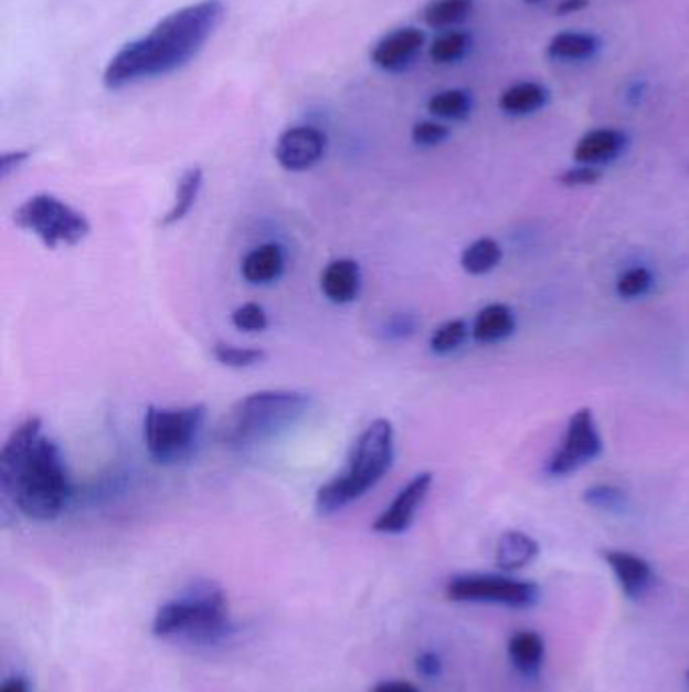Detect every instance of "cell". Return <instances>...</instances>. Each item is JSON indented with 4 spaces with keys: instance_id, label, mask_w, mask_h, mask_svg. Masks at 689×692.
<instances>
[{
    "instance_id": "obj_1",
    "label": "cell",
    "mask_w": 689,
    "mask_h": 692,
    "mask_svg": "<svg viewBox=\"0 0 689 692\" xmlns=\"http://www.w3.org/2000/svg\"><path fill=\"white\" fill-rule=\"evenodd\" d=\"M223 17L221 0H201L170 12L107 61L104 84L107 90H124L179 72L201 53Z\"/></svg>"
},
{
    "instance_id": "obj_2",
    "label": "cell",
    "mask_w": 689,
    "mask_h": 692,
    "mask_svg": "<svg viewBox=\"0 0 689 692\" xmlns=\"http://www.w3.org/2000/svg\"><path fill=\"white\" fill-rule=\"evenodd\" d=\"M0 489L21 513L51 523L72 499V480L55 440L43 433L41 418L24 419L0 450Z\"/></svg>"
},
{
    "instance_id": "obj_3",
    "label": "cell",
    "mask_w": 689,
    "mask_h": 692,
    "mask_svg": "<svg viewBox=\"0 0 689 692\" xmlns=\"http://www.w3.org/2000/svg\"><path fill=\"white\" fill-rule=\"evenodd\" d=\"M394 462V428L389 419H374L358 436L346 468L316 492V513L320 516L344 511L348 504L374 489Z\"/></svg>"
},
{
    "instance_id": "obj_4",
    "label": "cell",
    "mask_w": 689,
    "mask_h": 692,
    "mask_svg": "<svg viewBox=\"0 0 689 692\" xmlns=\"http://www.w3.org/2000/svg\"><path fill=\"white\" fill-rule=\"evenodd\" d=\"M309 403V395L287 389L245 395L221 419L216 438L235 450L267 442L304 418Z\"/></svg>"
},
{
    "instance_id": "obj_5",
    "label": "cell",
    "mask_w": 689,
    "mask_h": 692,
    "mask_svg": "<svg viewBox=\"0 0 689 692\" xmlns=\"http://www.w3.org/2000/svg\"><path fill=\"white\" fill-rule=\"evenodd\" d=\"M231 630L223 589L197 581L182 596L160 606L152 620L156 638H184L192 644H214Z\"/></svg>"
},
{
    "instance_id": "obj_6",
    "label": "cell",
    "mask_w": 689,
    "mask_h": 692,
    "mask_svg": "<svg viewBox=\"0 0 689 692\" xmlns=\"http://www.w3.org/2000/svg\"><path fill=\"white\" fill-rule=\"evenodd\" d=\"M206 421L202 403L187 407H155L144 416V443L160 464H174L191 454Z\"/></svg>"
},
{
    "instance_id": "obj_7",
    "label": "cell",
    "mask_w": 689,
    "mask_h": 692,
    "mask_svg": "<svg viewBox=\"0 0 689 692\" xmlns=\"http://www.w3.org/2000/svg\"><path fill=\"white\" fill-rule=\"evenodd\" d=\"M14 223L33 233L49 250L60 245H77L89 235L87 217L60 197L39 192L14 211Z\"/></svg>"
},
{
    "instance_id": "obj_8",
    "label": "cell",
    "mask_w": 689,
    "mask_h": 692,
    "mask_svg": "<svg viewBox=\"0 0 689 692\" xmlns=\"http://www.w3.org/2000/svg\"><path fill=\"white\" fill-rule=\"evenodd\" d=\"M452 601L494 604L511 609L534 608L540 601V587L534 581L516 579L510 574L455 575L445 587Z\"/></svg>"
},
{
    "instance_id": "obj_9",
    "label": "cell",
    "mask_w": 689,
    "mask_h": 692,
    "mask_svg": "<svg viewBox=\"0 0 689 692\" xmlns=\"http://www.w3.org/2000/svg\"><path fill=\"white\" fill-rule=\"evenodd\" d=\"M605 450L593 409L581 407L572 413L566 423L556 452L550 455L544 472L550 478H566L579 472L584 465L593 464Z\"/></svg>"
},
{
    "instance_id": "obj_10",
    "label": "cell",
    "mask_w": 689,
    "mask_h": 692,
    "mask_svg": "<svg viewBox=\"0 0 689 692\" xmlns=\"http://www.w3.org/2000/svg\"><path fill=\"white\" fill-rule=\"evenodd\" d=\"M433 486L431 472H418L411 478L394 501L379 514V518L372 523V531L381 535H403L415 523L416 513L423 506Z\"/></svg>"
},
{
    "instance_id": "obj_11",
    "label": "cell",
    "mask_w": 689,
    "mask_h": 692,
    "mask_svg": "<svg viewBox=\"0 0 689 692\" xmlns=\"http://www.w3.org/2000/svg\"><path fill=\"white\" fill-rule=\"evenodd\" d=\"M328 138L316 126L287 128L275 144V158L279 167L289 172H304L316 167L326 155Z\"/></svg>"
},
{
    "instance_id": "obj_12",
    "label": "cell",
    "mask_w": 689,
    "mask_h": 692,
    "mask_svg": "<svg viewBox=\"0 0 689 692\" xmlns=\"http://www.w3.org/2000/svg\"><path fill=\"white\" fill-rule=\"evenodd\" d=\"M427 35L416 27H399L382 36L370 51V60L382 72L401 73L415 63Z\"/></svg>"
},
{
    "instance_id": "obj_13",
    "label": "cell",
    "mask_w": 689,
    "mask_h": 692,
    "mask_svg": "<svg viewBox=\"0 0 689 692\" xmlns=\"http://www.w3.org/2000/svg\"><path fill=\"white\" fill-rule=\"evenodd\" d=\"M629 138L617 128H594L581 136L574 146V162L586 167L601 168L615 162L627 150Z\"/></svg>"
},
{
    "instance_id": "obj_14",
    "label": "cell",
    "mask_w": 689,
    "mask_h": 692,
    "mask_svg": "<svg viewBox=\"0 0 689 692\" xmlns=\"http://www.w3.org/2000/svg\"><path fill=\"white\" fill-rule=\"evenodd\" d=\"M603 559L615 575L621 591L629 599H639L654 585V567L639 555L629 551L608 549L603 551Z\"/></svg>"
},
{
    "instance_id": "obj_15",
    "label": "cell",
    "mask_w": 689,
    "mask_h": 692,
    "mask_svg": "<svg viewBox=\"0 0 689 692\" xmlns=\"http://www.w3.org/2000/svg\"><path fill=\"white\" fill-rule=\"evenodd\" d=\"M321 292L332 304H350L362 287V272L354 260H333L321 272Z\"/></svg>"
},
{
    "instance_id": "obj_16",
    "label": "cell",
    "mask_w": 689,
    "mask_h": 692,
    "mask_svg": "<svg viewBox=\"0 0 689 692\" xmlns=\"http://www.w3.org/2000/svg\"><path fill=\"white\" fill-rule=\"evenodd\" d=\"M516 326L518 321L511 306L504 302H491L477 312L476 321L471 324V336L479 345H499L516 333Z\"/></svg>"
},
{
    "instance_id": "obj_17",
    "label": "cell",
    "mask_w": 689,
    "mask_h": 692,
    "mask_svg": "<svg viewBox=\"0 0 689 692\" xmlns=\"http://www.w3.org/2000/svg\"><path fill=\"white\" fill-rule=\"evenodd\" d=\"M286 268V251L279 243H265L251 250L241 263V275L253 286L272 284L279 280Z\"/></svg>"
},
{
    "instance_id": "obj_18",
    "label": "cell",
    "mask_w": 689,
    "mask_h": 692,
    "mask_svg": "<svg viewBox=\"0 0 689 692\" xmlns=\"http://www.w3.org/2000/svg\"><path fill=\"white\" fill-rule=\"evenodd\" d=\"M540 555V545L523 531H506L496 547V565L504 574H518L530 567Z\"/></svg>"
},
{
    "instance_id": "obj_19",
    "label": "cell",
    "mask_w": 689,
    "mask_h": 692,
    "mask_svg": "<svg viewBox=\"0 0 689 692\" xmlns=\"http://www.w3.org/2000/svg\"><path fill=\"white\" fill-rule=\"evenodd\" d=\"M550 92L538 82H518L499 94L498 106L506 116L526 118L547 108Z\"/></svg>"
},
{
    "instance_id": "obj_20",
    "label": "cell",
    "mask_w": 689,
    "mask_h": 692,
    "mask_svg": "<svg viewBox=\"0 0 689 692\" xmlns=\"http://www.w3.org/2000/svg\"><path fill=\"white\" fill-rule=\"evenodd\" d=\"M601 51V39L589 31H562L548 41L547 55L552 61L581 63Z\"/></svg>"
},
{
    "instance_id": "obj_21",
    "label": "cell",
    "mask_w": 689,
    "mask_h": 692,
    "mask_svg": "<svg viewBox=\"0 0 689 692\" xmlns=\"http://www.w3.org/2000/svg\"><path fill=\"white\" fill-rule=\"evenodd\" d=\"M544 652L547 646L540 633L532 630H522L516 632L508 642V657L513 664V669L518 670L523 677H536L542 664H544Z\"/></svg>"
},
{
    "instance_id": "obj_22",
    "label": "cell",
    "mask_w": 689,
    "mask_h": 692,
    "mask_svg": "<svg viewBox=\"0 0 689 692\" xmlns=\"http://www.w3.org/2000/svg\"><path fill=\"white\" fill-rule=\"evenodd\" d=\"M202 182H204V172H202L201 167L187 168L182 172V177L177 182L174 203H172L170 211L160 221L162 228H172V226H177L184 217L191 213L192 207L197 205V199L201 195Z\"/></svg>"
},
{
    "instance_id": "obj_23",
    "label": "cell",
    "mask_w": 689,
    "mask_h": 692,
    "mask_svg": "<svg viewBox=\"0 0 689 692\" xmlns=\"http://www.w3.org/2000/svg\"><path fill=\"white\" fill-rule=\"evenodd\" d=\"M474 9L476 0H431L423 9V21L431 29H437L443 33L465 23Z\"/></svg>"
},
{
    "instance_id": "obj_24",
    "label": "cell",
    "mask_w": 689,
    "mask_h": 692,
    "mask_svg": "<svg viewBox=\"0 0 689 692\" xmlns=\"http://www.w3.org/2000/svg\"><path fill=\"white\" fill-rule=\"evenodd\" d=\"M504 260V248L498 239L479 238L471 241L462 253V268L469 275H486L494 272Z\"/></svg>"
},
{
    "instance_id": "obj_25",
    "label": "cell",
    "mask_w": 689,
    "mask_h": 692,
    "mask_svg": "<svg viewBox=\"0 0 689 692\" xmlns=\"http://www.w3.org/2000/svg\"><path fill=\"white\" fill-rule=\"evenodd\" d=\"M474 45V36L462 29H452V31H443L428 48V57L437 65H453L459 63L467 57V53L471 51Z\"/></svg>"
},
{
    "instance_id": "obj_26",
    "label": "cell",
    "mask_w": 689,
    "mask_h": 692,
    "mask_svg": "<svg viewBox=\"0 0 689 692\" xmlns=\"http://www.w3.org/2000/svg\"><path fill=\"white\" fill-rule=\"evenodd\" d=\"M427 109L439 119H452V122H462L471 116L474 109V96L467 90H443L437 92L435 96H431L427 102Z\"/></svg>"
},
{
    "instance_id": "obj_27",
    "label": "cell",
    "mask_w": 689,
    "mask_h": 692,
    "mask_svg": "<svg viewBox=\"0 0 689 692\" xmlns=\"http://www.w3.org/2000/svg\"><path fill=\"white\" fill-rule=\"evenodd\" d=\"M469 335H471V326L462 318H453V321L439 324L428 340L431 353L437 357L453 355L455 350H459L465 345Z\"/></svg>"
},
{
    "instance_id": "obj_28",
    "label": "cell",
    "mask_w": 689,
    "mask_h": 692,
    "mask_svg": "<svg viewBox=\"0 0 689 692\" xmlns=\"http://www.w3.org/2000/svg\"><path fill=\"white\" fill-rule=\"evenodd\" d=\"M654 286V272L647 265H633L618 275L615 292L621 300H639L645 298Z\"/></svg>"
},
{
    "instance_id": "obj_29",
    "label": "cell",
    "mask_w": 689,
    "mask_h": 692,
    "mask_svg": "<svg viewBox=\"0 0 689 692\" xmlns=\"http://www.w3.org/2000/svg\"><path fill=\"white\" fill-rule=\"evenodd\" d=\"M213 357L216 358V363H221L223 367H229V369H250V367L263 363L267 358V353L263 348H255V346L216 343L213 346Z\"/></svg>"
},
{
    "instance_id": "obj_30",
    "label": "cell",
    "mask_w": 689,
    "mask_h": 692,
    "mask_svg": "<svg viewBox=\"0 0 689 692\" xmlns=\"http://www.w3.org/2000/svg\"><path fill=\"white\" fill-rule=\"evenodd\" d=\"M583 501L594 511L621 513L627 506V492L615 484H593L583 492Z\"/></svg>"
},
{
    "instance_id": "obj_31",
    "label": "cell",
    "mask_w": 689,
    "mask_h": 692,
    "mask_svg": "<svg viewBox=\"0 0 689 692\" xmlns=\"http://www.w3.org/2000/svg\"><path fill=\"white\" fill-rule=\"evenodd\" d=\"M231 323L243 333H263L269 326L267 312L257 302H247L231 314Z\"/></svg>"
},
{
    "instance_id": "obj_32",
    "label": "cell",
    "mask_w": 689,
    "mask_h": 692,
    "mask_svg": "<svg viewBox=\"0 0 689 692\" xmlns=\"http://www.w3.org/2000/svg\"><path fill=\"white\" fill-rule=\"evenodd\" d=\"M449 134H452V130L443 122L423 119V122H416L415 126H413L411 138L421 148H435V146H441V144L445 143L449 138Z\"/></svg>"
},
{
    "instance_id": "obj_33",
    "label": "cell",
    "mask_w": 689,
    "mask_h": 692,
    "mask_svg": "<svg viewBox=\"0 0 689 692\" xmlns=\"http://www.w3.org/2000/svg\"><path fill=\"white\" fill-rule=\"evenodd\" d=\"M418 328V321H416L415 314H409V312H399L393 314L384 326H382V336L386 340H403L413 336Z\"/></svg>"
},
{
    "instance_id": "obj_34",
    "label": "cell",
    "mask_w": 689,
    "mask_h": 692,
    "mask_svg": "<svg viewBox=\"0 0 689 692\" xmlns=\"http://www.w3.org/2000/svg\"><path fill=\"white\" fill-rule=\"evenodd\" d=\"M601 168L586 167V165H574V167L566 168L562 175H560V185L569 187V189H579V187H591L596 185L601 180Z\"/></svg>"
},
{
    "instance_id": "obj_35",
    "label": "cell",
    "mask_w": 689,
    "mask_h": 692,
    "mask_svg": "<svg viewBox=\"0 0 689 692\" xmlns=\"http://www.w3.org/2000/svg\"><path fill=\"white\" fill-rule=\"evenodd\" d=\"M415 667L416 672L423 679H437L443 672V662H441L439 654H435V652H423L421 657L416 658Z\"/></svg>"
},
{
    "instance_id": "obj_36",
    "label": "cell",
    "mask_w": 689,
    "mask_h": 692,
    "mask_svg": "<svg viewBox=\"0 0 689 692\" xmlns=\"http://www.w3.org/2000/svg\"><path fill=\"white\" fill-rule=\"evenodd\" d=\"M31 153L29 150H12V153H4L0 156V177L2 179H9L14 170L23 167L24 162L29 160Z\"/></svg>"
},
{
    "instance_id": "obj_37",
    "label": "cell",
    "mask_w": 689,
    "mask_h": 692,
    "mask_svg": "<svg viewBox=\"0 0 689 692\" xmlns=\"http://www.w3.org/2000/svg\"><path fill=\"white\" fill-rule=\"evenodd\" d=\"M370 692H421L413 682L406 681H384L379 682Z\"/></svg>"
},
{
    "instance_id": "obj_38",
    "label": "cell",
    "mask_w": 689,
    "mask_h": 692,
    "mask_svg": "<svg viewBox=\"0 0 689 692\" xmlns=\"http://www.w3.org/2000/svg\"><path fill=\"white\" fill-rule=\"evenodd\" d=\"M591 4V0H559V4L554 7V12L560 17H569L574 12H581Z\"/></svg>"
},
{
    "instance_id": "obj_39",
    "label": "cell",
    "mask_w": 689,
    "mask_h": 692,
    "mask_svg": "<svg viewBox=\"0 0 689 692\" xmlns=\"http://www.w3.org/2000/svg\"><path fill=\"white\" fill-rule=\"evenodd\" d=\"M0 692H31V686L23 677H12L9 681L2 682Z\"/></svg>"
},
{
    "instance_id": "obj_40",
    "label": "cell",
    "mask_w": 689,
    "mask_h": 692,
    "mask_svg": "<svg viewBox=\"0 0 689 692\" xmlns=\"http://www.w3.org/2000/svg\"><path fill=\"white\" fill-rule=\"evenodd\" d=\"M526 4H530V7H538V4H544V2H550V0H522Z\"/></svg>"
},
{
    "instance_id": "obj_41",
    "label": "cell",
    "mask_w": 689,
    "mask_h": 692,
    "mask_svg": "<svg viewBox=\"0 0 689 692\" xmlns=\"http://www.w3.org/2000/svg\"><path fill=\"white\" fill-rule=\"evenodd\" d=\"M686 682H688V686H689V669H688V672H686Z\"/></svg>"
}]
</instances>
